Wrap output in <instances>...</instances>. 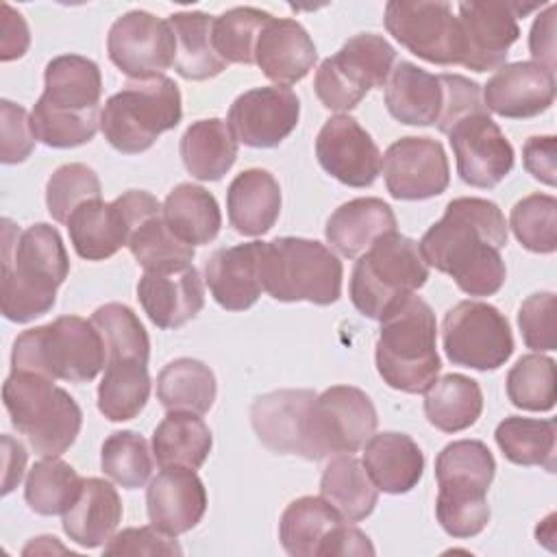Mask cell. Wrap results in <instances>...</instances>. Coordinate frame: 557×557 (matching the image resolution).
Returning a JSON list of instances; mask_svg holds the SVG:
<instances>
[{
	"label": "cell",
	"mask_w": 557,
	"mask_h": 557,
	"mask_svg": "<svg viewBox=\"0 0 557 557\" xmlns=\"http://www.w3.org/2000/svg\"><path fill=\"white\" fill-rule=\"evenodd\" d=\"M426 265L448 274L468 296H492L505 285L507 222L496 202L461 196L418 242Z\"/></svg>",
	"instance_id": "obj_1"
},
{
	"label": "cell",
	"mask_w": 557,
	"mask_h": 557,
	"mask_svg": "<svg viewBox=\"0 0 557 557\" xmlns=\"http://www.w3.org/2000/svg\"><path fill=\"white\" fill-rule=\"evenodd\" d=\"M67 272L70 257L54 226L37 222L20 231L9 218L2 220L0 307L7 320L26 324L48 313Z\"/></svg>",
	"instance_id": "obj_2"
},
{
	"label": "cell",
	"mask_w": 557,
	"mask_h": 557,
	"mask_svg": "<svg viewBox=\"0 0 557 557\" xmlns=\"http://www.w3.org/2000/svg\"><path fill=\"white\" fill-rule=\"evenodd\" d=\"M102 74L96 61L59 54L44 70V94L30 111V126L48 148H76L100 128Z\"/></svg>",
	"instance_id": "obj_3"
},
{
	"label": "cell",
	"mask_w": 557,
	"mask_h": 557,
	"mask_svg": "<svg viewBox=\"0 0 557 557\" xmlns=\"http://www.w3.org/2000/svg\"><path fill=\"white\" fill-rule=\"evenodd\" d=\"M374 361L392 389L424 394L442 370L437 355V322L426 300L407 296L381 320Z\"/></svg>",
	"instance_id": "obj_4"
},
{
	"label": "cell",
	"mask_w": 557,
	"mask_h": 557,
	"mask_svg": "<svg viewBox=\"0 0 557 557\" xmlns=\"http://www.w3.org/2000/svg\"><path fill=\"white\" fill-rule=\"evenodd\" d=\"M494 474V455L479 440H457L437 453L435 516L450 537H474L487 527L492 516L487 490Z\"/></svg>",
	"instance_id": "obj_5"
},
{
	"label": "cell",
	"mask_w": 557,
	"mask_h": 557,
	"mask_svg": "<svg viewBox=\"0 0 557 557\" xmlns=\"http://www.w3.org/2000/svg\"><path fill=\"white\" fill-rule=\"evenodd\" d=\"M107 366L104 342L91 320L61 315L50 324L22 331L11 350V370L48 379L87 383Z\"/></svg>",
	"instance_id": "obj_6"
},
{
	"label": "cell",
	"mask_w": 557,
	"mask_h": 557,
	"mask_svg": "<svg viewBox=\"0 0 557 557\" xmlns=\"http://www.w3.org/2000/svg\"><path fill=\"white\" fill-rule=\"evenodd\" d=\"M2 400L13 429L39 457H61L81 433L83 411L54 379L11 370Z\"/></svg>",
	"instance_id": "obj_7"
},
{
	"label": "cell",
	"mask_w": 557,
	"mask_h": 557,
	"mask_svg": "<svg viewBox=\"0 0 557 557\" xmlns=\"http://www.w3.org/2000/svg\"><path fill=\"white\" fill-rule=\"evenodd\" d=\"M342 261L318 239L276 237L263 242V292L278 302L333 305L342 296Z\"/></svg>",
	"instance_id": "obj_8"
},
{
	"label": "cell",
	"mask_w": 557,
	"mask_h": 557,
	"mask_svg": "<svg viewBox=\"0 0 557 557\" xmlns=\"http://www.w3.org/2000/svg\"><path fill=\"white\" fill-rule=\"evenodd\" d=\"M183 100L178 85L161 74L141 81H128L113 94L100 113L104 139L124 154L146 152L161 133L178 126Z\"/></svg>",
	"instance_id": "obj_9"
},
{
	"label": "cell",
	"mask_w": 557,
	"mask_h": 557,
	"mask_svg": "<svg viewBox=\"0 0 557 557\" xmlns=\"http://www.w3.org/2000/svg\"><path fill=\"white\" fill-rule=\"evenodd\" d=\"M429 278L418 242L398 231L376 239L355 263L348 296L355 309L381 320L394 305L418 292Z\"/></svg>",
	"instance_id": "obj_10"
},
{
	"label": "cell",
	"mask_w": 557,
	"mask_h": 557,
	"mask_svg": "<svg viewBox=\"0 0 557 557\" xmlns=\"http://www.w3.org/2000/svg\"><path fill=\"white\" fill-rule=\"evenodd\" d=\"M396 61L394 46L376 33H359L315 70L318 100L337 113L355 109L370 89L385 87Z\"/></svg>",
	"instance_id": "obj_11"
},
{
	"label": "cell",
	"mask_w": 557,
	"mask_h": 557,
	"mask_svg": "<svg viewBox=\"0 0 557 557\" xmlns=\"http://www.w3.org/2000/svg\"><path fill=\"white\" fill-rule=\"evenodd\" d=\"M379 424L372 398L352 385H333L315 394L307 413V459L352 455L366 446Z\"/></svg>",
	"instance_id": "obj_12"
},
{
	"label": "cell",
	"mask_w": 557,
	"mask_h": 557,
	"mask_svg": "<svg viewBox=\"0 0 557 557\" xmlns=\"http://www.w3.org/2000/svg\"><path fill=\"white\" fill-rule=\"evenodd\" d=\"M161 202L146 189H128L115 200L102 198L81 205L67 220L70 242L81 259L104 261L128 246L135 228L161 213Z\"/></svg>",
	"instance_id": "obj_13"
},
{
	"label": "cell",
	"mask_w": 557,
	"mask_h": 557,
	"mask_svg": "<svg viewBox=\"0 0 557 557\" xmlns=\"http://www.w3.org/2000/svg\"><path fill=\"white\" fill-rule=\"evenodd\" d=\"M442 346L450 363L472 370H498L513 352L507 318L490 302L461 300L444 313Z\"/></svg>",
	"instance_id": "obj_14"
},
{
	"label": "cell",
	"mask_w": 557,
	"mask_h": 557,
	"mask_svg": "<svg viewBox=\"0 0 557 557\" xmlns=\"http://www.w3.org/2000/svg\"><path fill=\"white\" fill-rule=\"evenodd\" d=\"M387 33L418 59L435 65H461L463 37L448 2L392 0L383 15Z\"/></svg>",
	"instance_id": "obj_15"
},
{
	"label": "cell",
	"mask_w": 557,
	"mask_h": 557,
	"mask_svg": "<svg viewBox=\"0 0 557 557\" xmlns=\"http://www.w3.org/2000/svg\"><path fill=\"white\" fill-rule=\"evenodd\" d=\"M540 4L520 2H459L457 20L463 37L461 65L472 72H487L505 65L509 48L520 37L518 17Z\"/></svg>",
	"instance_id": "obj_16"
},
{
	"label": "cell",
	"mask_w": 557,
	"mask_h": 557,
	"mask_svg": "<svg viewBox=\"0 0 557 557\" xmlns=\"http://www.w3.org/2000/svg\"><path fill=\"white\" fill-rule=\"evenodd\" d=\"M107 52L131 81L161 76L174 63V33L168 20L135 9L111 24Z\"/></svg>",
	"instance_id": "obj_17"
},
{
	"label": "cell",
	"mask_w": 557,
	"mask_h": 557,
	"mask_svg": "<svg viewBox=\"0 0 557 557\" xmlns=\"http://www.w3.org/2000/svg\"><path fill=\"white\" fill-rule=\"evenodd\" d=\"M446 135L466 185L492 189L513 170V146L487 109L461 117Z\"/></svg>",
	"instance_id": "obj_18"
},
{
	"label": "cell",
	"mask_w": 557,
	"mask_h": 557,
	"mask_svg": "<svg viewBox=\"0 0 557 557\" xmlns=\"http://www.w3.org/2000/svg\"><path fill=\"white\" fill-rule=\"evenodd\" d=\"M385 187L396 200H429L446 191L450 168L444 146L431 137L396 139L381 161Z\"/></svg>",
	"instance_id": "obj_19"
},
{
	"label": "cell",
	"mask_w": 557,
	"mask_h": 557,
	"mask_svg": "<svg viewBox=\"0 0 557 557\" xmlns=\"http://www.w3.org/2000/svg\"><path fill=\"white\" fill-rule=\"evenodd\" d=\"M298 120V96L289 87L268 85L239 94L228 109L226 124L248 148H276L294 133Z\"/></svg>",
	"instance_id": "obj_20"
},
{
	"label": "cell",
	"mask_w": 557,
	"mask_h": 557,
	"mask_svg": "<svg viewBox=\"0 0 557 557\" xmlns=\"http://www.w3.org/2000/svg\"><path fill=\"white\" fill-rule=\"evenodd\" d=\"M320 168L348 187H370L381 174L383 154L372 135L348 113L329 117L315 137Z\"/></svg>",
	"instance_id": "obj_21"
},
{
	"label": "cell",
	"mask_w": 557,
	"mask_h": 557,
	"mask_svg": "<svg viewBox=\"0 0 557 557\" xmlns=\"http://www.w3.org/2000/svg\"><path fill=\"white\" fill-rule=\"evenodd\" d=\"M137 300L154 326L163 331L178 329L205 307L202 278L194 263L144 270L137 283Z\"/></svg>",
	"instance_id": "obj_22"
},
{
	"label": "cell",
	"mask_w": 557,
	"mask_h": 557,
	"mask_svg": "<svg viewBox=\"0 0 557 557\" xmlns=\"http://www.w3.org/2000/svg\"><path fill=\"white\" fill-rule=\"evenodd\" d=\"M553 102L555 72L535 61L505 63L483 87L485 109L509 120L535 117Z\"/></svg>",
	"instance_id": "obj_23"
},
{
	"label": "cell",
	"mask_w": 557,
	"mask_h": 557,
	"mask_svg": "<svg viewBox=\"0 0 557 557\" xmlns=\"http://www.w3.org/2000/svg\"><path fill=\"white\" fill-rule=\"evenodd\" d=\"M313 389H274L250 405V424L259 442L276 455L307 459V413Z\"/></svg>",
	"instance_id": "obj_24"
},
{
	"label": "cell",
	"mask_w": 557,
	"mask_h": 557,
	"mask_svg": "<svg viewBox=\"0 0 557 557\" xmlns=\"http://www.w3.org/2000/svg\"><path fill=\"white\" fill-rule=\"evenodd\" d=\"M146 511L152 527L176 537L191 531L207 511V490L196 470L161 468L148 483Z\"/></svg>",
	"instance_id": "obj_25"
},
{
	"label": "cell",
	"mask_w": 557,
	"mask_h": 557,
	"mask_svg": "<svg viewBox=\"0 0 557 557\" xmlns=\"http://www.w3.org/2000/svg\"><path fill=\"white\" fill-rule=\"evenodd\" d=\"M263 242H246L231 248H218L205 261V283L213 300L226 311L250 309L261 292Z\"/></svg>",
	"instance_id": "obj_26"
},
{
	"label": "cell",
	"mask_w": 557,
	"mask_h": 557,
	"mask_svg": "<svg viewBox=\"0 0 557 557\" xmlns=\"http://www.w3.org/2000/svg\"><path fill=\"white\" fill-rule=\"evenodd\" d=\"M318 50L305 26L292 17H270L255 44V63L274 85H296L315 65Z\"/></svg>",
	"instance_id": "obj_27"
},
{
	"label": "cell",
	"mask_w": 557,
	"mask_h": 557,
	"mask_svg": "<svg viewBox=\"0 0 557 557\" xmlns=\"http://www.w3.org/2000/svg\"><path fill=\"white\" fill-rule=\"evenodd\" d=\"M396 231L392 207L374 196L352 198L339 205L326 220L324 235L342 257H361L376 239Z\"/></svg>",
	"instance_id": "obj_28"
},
{
	"label": "cell",
	"mask_w": 557,
	"mask_h": 557,
	"mask_svg": "<svg viewBox=\"0 0 557 557\" xmlns=\"http://www.w3.org/2000/svg\"><path fill=\"white\" fill-rule=\"evenodd\" d=\"M363 468L372 483L385 494L411 492L424 472V455L407 433H374L363 446Z\"/></svg>",
	"instance_id": "obj_29"
},
{
	"label": "cell",
	"mask_w": 557,
	"mask_h": 557,
	"mask_svg": "<svg viewBox=\"0 0 557 557\" xmlns=\"http://www.w3.org/2000/svg\"><path fill=\"white\" fill-rule=\"evenodd\" d=\"M385 107L394 120L407 126L437 124L444 109V85L416 63L400 61L385 83Z\"/></svg>",
	"instance_id": "obj_30"
},
{
	"label": "cell",
	"mask_w": 557,
	"mask_h": 557,
	"mask_svg": "<svg viewBox=\"0 0 557 557\" xmlns=\"http://www.w3.org/2000/svg\"><path fill=\"white\" fill-rule=\"evenodd\" d=\"M231 226L246 237L265 235L281 215V185L268 170L248 168L226 189Z\"/></svg>",
	"instance_id": "obj_31"
},
{
	"label": "cell",
	"mask_w": 557,
	"mask_h": 557,
	"mask_svg": "<svg viewBox=\"0 0 557 557\" xmlns=\"http://www.w3.org/2000/svg\"><path fill=\"white\" fill-rule=\"evenodd\" d=\"M122 500L117 490L98 476L83 481L76 503L63 513L65 535L83 548L107 544L122 522Z\"/></svg>",
	"instance_id": "obj_32"
},
{
	"label": "cell",
	"mask_w": 557,
	"mask_h": 557,
	"mask_svg": "<svg viewBox=\"0 0 557 557\" xmlns=\"http://www.w3.org/2000/svg\"><path fill=\"white\" fill-rule=\"evenodd\" d=\"M174 33L172 67L187 81H209L226 70L213 48V17L202 11H178L168 17Z\"/></svg>",
	"instance_id": "obj_33"
},
{
	"label": "cell",
	"mask_w": 557,
	"mask_h": 557,
	"mask_svg": "<svg viewBox=\"0 0 557 557\" xmlns=\"http://www.w3.org/2000/svg\"><path fill=\"white\" fill-rule=\"evenodd\" d=\"M178 152L194 178L220 181L237 159V139L224 120L205 117L187 126Z\"/></svg>",
	"instance_id": "obj_34"
},
{
	"label": "cell",
	"mask_w": 557,
	"mask_h": 557,
	"mask_svg": "<svg viewBox=\"0 0 557 557\" xmlns=\"http://www.w3.org/2000/svg\"><path fill=\"white\" fill-rule=\"evenodd\" d=\"M211 446V429L198 413L189 411H168L152 433V455L159 468L198 470Z\"/></svg>",
	"instance_id": "obj_35"
},
{
	"label": "cell",
	"mask_w": 557,
	"mask_h": 557,
	"mask_svg": "<svg viewBox=\"0 0 557 557\" xmlns=\"http://www.w3.org/2000/svg\"><path fill=\"white\" fill-rule=\"evenodd\" d=\"M320 496L346 520H366L376 503L379 490L363 463L352 455H335L320 476Z\"/></svg>",
	"instance_id": "obj_36"
},
{
	"label": "cell",
	"mask_w": 557,
	"mask_h": 557,
	"mask_svg": "<svg viewBox=\"0 0 557 557\" xmlns=\"http://www.w3.org/2000/svg\"><path fill=\"white\" fill-rule=\"evenodd\" d=\"M161 215L168 228L194 248L213 242L222 226V213L215 196L194 183L176 185L165 196Z\"/></svg>",
	"instance_id": "obj_37"
},
{
	"label": "cell",
	"mask_w": 557,
	"mask_h": 557,
	"mask_svg": "<svg viewBox=\"0 0 557 557\" xmlns=\"http://www.w3.org/2000/svg\"><path fill=\"white\" fill-rule=\"evenodd\" d=\"M346 522L322 496L292 500L278 520V540L287 555L320 557V548L335 527Z\"/></svg>",
	"instance_id": "obj_38"
},
{
	"label": "cell",
	"mask_w": 557,
	"mask_h": 557,
	"mask_svg": "<svg viewBox=\"0 0 557 557\" xmlns=\"http://www.w3.org/2000/svg\"><path fill=\"white\" fill-rule=\"evenodd\" d=\"M483 411L481 385L466 374H444L424 392V416L442 433L470 429Z\"/></svg>",
	"instance_id": "obj_39"
},
{
	"label": "cell",
	"mask_w": 557,
	"mask_h": 557,
	"mask_svg": "<svg viewBox=\"0 0 557 557\" xmlns=\"http://www.w3.org/2000/svg\"><path fill=\"white\" fill-rule=\"evenodd\" d=\"M215 394V374L200 359H174L163 366L157 376V400L168 411H189L202 416L213 407Z\"/></svg>",
	"instance_id": "obj_40"
},
{
	"label": "cell",
	"mask_w": 557,
	"mask_h": 557,
	"mask_svg": "<svg viewBox=\"0 0 557 557\" xmlns=\"http://www.w3.org/2000/svg\"><path fill=\"white\" fill-rule=\"evenodd\" d=\"M494 440L505 455L516 466H542L555 472V440L557 424L553 418H522L509 416L498 422Z\"/></svg>",
	"instance_id": "obj_41"
},
{
	"label": "cell",
	"mask_w": 557,
	"mask_h": 557,
	"mask_svg": "<svg viewBox=\"0 0 557 557\" xmlns=\"http://www.w3.org/2000/svg\"><path fill=\"white\" fill-rule=\"evenodd\" d=\"M150 396L148 363L111 361L98 383V411L111 422H126L141 413Z\"/></svg>",
	"instance_id": "obj_42"
},
{
	"label": "cell",
	"mask_w": 557,
	"mask_h": 557,
	"mask_svg": "<svg viewBox=\"0 0 557 557\" xmlns=\"http://www.w3.org/2000/svg\"><path fill=\"white\" fill-rule=\"evenodd\" d=\"M83 481L85 479H81L78 472L63 459L41 457V461L33 463L26 474V505L39 516H63L76 503Z\"/></svg>",
	"instance_id": "obj_43"
},
{
	"label": "cell",
	"mask_w": 557,
	"mask_h": 557,
	"mask_svg": "<svg viewBox=\"0 0 557 557\" xmlns=\"http://www.w3.org/2000/svg\"><path fill=\"white\" fill-rule=\"evenodd\" d=\"M91 322L104 342L107 363L111 361L148 363L150 339L141 320L128 305H122V302L100 305L91 313Z\"/></svg>",
	"instance_id": "obj_44"
},
{
	"label": "cell",
	"mask_w": 557,
	"mask_h": 557,
	"mask_svg": "<svg viewBox=\"0 0 557 557\" xmlns=\"http://www.w3.org/2000/svg\"><path fill=\"white\" fill-rule=\"evenodd\" d=\"M507 398L524 411H550L557 400L555 359L542 352L520 357L507 372Z\"/></svg>",
	"instance_id": "obj_45"
},
{
	"label": "cell",
	"mask_w": 557,
	"mask_h": 557,
	"mask_svg": "<svg viewBox=\"0 0 557 557\" xmlns=\"http://www.w3.org/2000/svg\"><path fill=\"white\" fill-rule=\"evenodd\" d=\"M154 455L144 435L135 431H113L100 448L102 472L124 490L144 487L152 474Z\"/></svg>",
	"instance_id": "obj_46"
},
{
	"label": "cell",
	"mask_w": 557,
	"mask_h": 557,
	"mask_svg": "<svg viewBox=\"0 0 557 557\" xmlns=\"http://www.w3.org/2000/svg\"><path fill=\"white\" fill-rule=\"evenodd\" d=\"M272 15L255 7H235L213 17V48L226 63H255V44Z\"/></svg>",
	"instance_id": "obj_47"
},
{
	"label": "cell",
	"mask_w": 557,
	"mask_h": 557,
	"mask_svg": "<svg viewBox=\"0 0 557 557\" xmlns=\"http://www.w3.org/2000/svg\"><path fill=\"white\" fill-rule=\"evenodd\" d=\"M509 226L522 248L537 255L557 250V200L550 194H529L518 200Z\"/></svg>",
	"instance_id": "obj_48"
},
{
	"label": "cell",
	"mask_w": 557,
	"mask_h": 557,
	"mask_svg": "<svg viewBox=\"0 0 557 557\" xmlns=\"http://www.w3.org/2000/svg\"><path fill=\"white\" fill-rule=\"evenodd\" d=\"M102 185L98 174L85 163L59 165L46 183V207L54 222L67 224L70 215L85 202L98 200Z\"/></svg>",
	"instance_id": "obj_49"
},
{
	"label": "cell",
	"mask_w": 557,
	"mask_h": 557,
	"mask_svg": "<svg viewBox=\"0 0 557 557\" xmlns=\"http://www.w3.org/2000/svg\"><path fill=\"white\" fill-rule=\"evenodd\" d=\"M128 250L144 270H154L174 263H191L194 246L181 242L165 224L163 215H152L141 222L128 239Z\"/></svg>",
	"instance_id": "obj_50"
},
{
	"label": "cell",
	"mask_w": 557,
	"mask_h": 557,
	"mask_svg": "<svg viewBox=\"0 0 557 557\" xmlns=\"http://www.w3.org/2000/svg\"><path fill=\"white\" fill-rule=\"evenodd\" d=\"M555 313H557V298L553 292H537L522 300L518 309V326L527 348L535 352L557 348Z\"/></svg>",
	"instance_id": "obj_51"
},
{
	"label": "cell",
	"mask_w": 557,
	"mask_h": 557,
	"mask_svg": "<svg viewBox=\"0 0 557 557\" xmlns=\"http://www.w3.org/2000/svg\"><path fill=\"white\" fill-rule=\"evenodd\" d=\"M35 133L30 126V113L11 102L0 100V159L7 165L22 163L35 148Z\"/></svg>",
	"instance_id": "obj_52"
},
{
	"label": "cell",
	"mask_w": 557,
	"mask_h": 557,
	"mask_svg": "<svg viewBox=\"0 0 557 557\" xmlns=\"http://www.w3.org/2000/svg\"><path fill=\"white\" fill-rule=\"evenodd\" d=\"M444 85V109L437 120V131L448 133L455 122L461 117L483 111L485 104L481 100V85L461 74H440Z\"/></svg>",
	"instance_id": "obj_53"
},
{
	"label": "cell",
	"mask_w": 557,
	"mask_h": 557,
	"mask_svg": "<svg viewBox=\"0 0 557 557\" xmlns=\"http://www.w3.org/2000/svg\"><path fill=\"white\" fill-rule=\"evenodd\" d=\"M176 537L157 527H131L104 544V555H181Z\"/></svg>",
	"instance_id": "obj_54"
},
{
	"label": "cell",
	"mask_w": 557,
	"mask_h": 557,
	"mask_svg": "<svg viewBox=\"0 0 557 557\" xmlns=\"http://www.w3.org/2000/svg\"><path fill=\"white\" fill-rule=\"evenodd\" d=\"M524 170L540 183L557 185V139L555 135L529 137L522 146Z\"/></svg>",
	"instance_id": "obj_55"
},
{
	"label": "cell",
	"mask_w": 557,
	"mask_h": 557,
	"mask_svg": "<svg viewBox=\"0 0 557 557\" xmlns=\"http://www.w3.org/2000/svg\"><path fill=\"white\" fill-rule=\"evenodd\" d=\"M30 46V30L20 11L9 2L2 4V37H0V59L13 61L26 54Z\"/></svg>",
	"instance_id": "obj_56"
},
{
	"label": "cell",
	"mask_w": 557,
	"mask_h": 557,
	"mask_svg": "<svg viewBox=\"0 0 557 557\" xmlns=\"http://www.w3.org/2000/svg\"><path fill=\"white\" fill-rule=\"evenodd\" d=\"M529 50L535 63L555 72V7L548 4L531 26Z\"/></svg>",
	"instance_id": "obj_57"
},
{
	"label": "cell",
	"mask_w": 557,
	"mask_h": 557,
	"mask_svg": "<svg viewBox=\"0 0 557 557\" xmlns=\"http://www.w3.org/2000/svg\"><path fill=\"white\" fill-rule=\"evenodd\" d=\"M335 555H374V546L370 537L350 524H339L326 537L320 548V557H335Z\"/></svg>",
	"instance_id": "obj_58"
},
{
	"label": "cell",
	"mask_w": 557,
	"mask_h": 557,
	"mask_svg": "<svg viewBox=\"0 0 557 557\" xmlns=\"http://www.w3.org/2000/svg\"><path fill=\"white\" fill-rule=\"evenodd\" d=\"M2 448H4V474H2V494H9L15 490V485L22 481L24 466H26V450L20 442H15L11 435H2Z\"/></svg>",
	"instance_id": "obj_59"
}]
</instances>
